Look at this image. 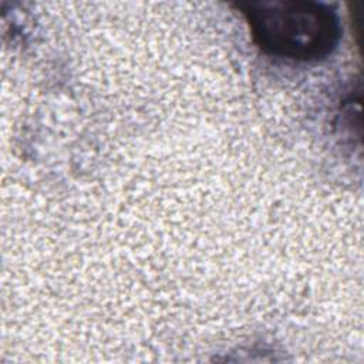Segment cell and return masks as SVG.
<instances>
[{
	"mask_svg": "<svg viewBox=\"0 0 364 364\" xmlns=\"http://www.w3.org/2000/svg\"><path fill=\"white\" fill-rule=\"evenodd\" d=\"M252 38L266 54L294 61L326 58L337 47L341 26L337 13L317 1L239 3Z\"/></svg>",
	"mask_w": 364,
	"mask_h": 364,
	"instance_id": "6da1fadb",
	"label": "cell"
}]
</instances>
